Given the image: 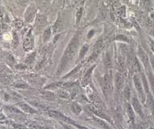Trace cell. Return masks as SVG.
I'll list each match as a JSON object with an SVG mask.
<instances>
[{"mask_svg":"<svg viewBox=\"0 0 154 129\" xmlns=\"http://www.w3.org/2000/svg\"><path fill=\"white\" fill-rule=\"evenodd\" d=\"M78 46H79V36L78 34H75L71 40L68 45L67 48L64 51V54L61 59L60 64H59V70H58V73H60L61 72L63 71L68 66V65L72 61L73 58H75L78 51Z\"/></svg>","mask_w":154,"mask_h":129,"instance_id":"1","label":"cell"},{"mask_svg":"<svg viewBox=\"0 0 154 129\" xmlns=\"http://www.w3.org/2000/svg\"><path fill=\"white\" fill-rule=\"evenodd\" d=\"M100 84L105 96L107 97L112 90V80H111V76L106 74L102 78H101Z\"/></svg>","mask_w":154,"mask_h":129,"instance_id":"2","label":"cell"},{"mask_svg":"<svg viewBox=\"0 0 154 129\" xmlns=\"http://www.w3.org/2000/svg\"><path fill=\"white\" fill-rule=\"evenodd\" d=\"M133 82L135 85V87L136 88V91L138 94V97L140 100L142 102H145L146 100V95L145 92H144V86L142 85L141 82L140 78L137 75H135L133 76Z\"/></svg>","mask_w":154,"mask_h":129,"instance_id":"3","label":"cell"},{"mask_svg":"<svg viewBox=\"0 0 154 129\" xmlns=\"http://www.w3.org/2000/svg\"><path fill=\"white\" fill-rule=\"evenodd\" d=\"M48 115L51 117H54L55 119H59L60 121L66 122L67 124L72 125H75L76 124L72 119L69 118V117L66 116V115L62 114V113H60V112L59 111H56V110H49Z\"/></svg>","mask_w":154,"mask_h":129,"instance_id":"4","label":"cell"},{"mask_svg":"<svg viewBox=\"0 0 154 129\" xmlns=\"http://www.w3.org/2000/svg\"><path fill=\"white\" fill-rule=\"evenodd\" d=\"M36 14V7L34 4H31L30 6H28L24 14L25 21L27 23H32L35 18Z\"/></svg>","mask_w":154,"mask_h":129,"instance_id":"5","label":"cell"},{"mask_svg":"<svg viewBox=\"0 0 154 129\" xmlns=\"http://www.w3.org/2000/svg\"><path fill=\"white\" fill-rule=\"evenodd\" d=\"M138 55L139 58H140L141 61L142 62L143 65H144V68L146 69L147 71L150 70V59L147 56V53L144 51V50L142 48H139L138 51Z\"/></svg>","mask_w":154,"mask_h":129,"instance_id":"6","label":"cell"},{"mask_svg":"<svg viewBox=\"0 0 154 129\" xmlns=\"http://www.w3.org/2000/svg\"><path fill=\"white\" fill-rule=\"evenodd\" d=\"M103 47H104V42H103L102 39H99V40L96 42L95 46H94L93 51L91 56L89 58V61H90H90H92V60L95 59V58L100 54Z\"/></svg>","mask_w":154,"mask_h":129,"instance_id":"7","label":"cell"},{"mask_svg":"<svg viewBox=\"0 0 154 129\" xmlns=\"http://www.w3.org/2000/svg\"><path fill=\"white\" fill-rule=\"evenodd\" d=\"M47 25V18L45 15H38L35 18V27L38 31H42Z\"/></svg>","mask_w":154,"mask_h":129,"instance_id":"8","label":"cell"},{"mask_svg":"<svg viewBox=\"0 0 154 129\" xmlns=\"http://www.w3.org/2000/svg\"><path fill=\"white\" fill-rule=\"evenodd\" d=\"M132 104L133 106V109L135 110V111L138 114L139 116L141 118H144V114L143 109H142L141 104L140 103V100H138V98H137L136 96H134L132 99Z\"/></svg>","mask_w":154,"mask_h":129,"instance_id":"9","label":"cell"},{"mask_svg":"<svg viewBox=\"0 0 154 129\" xmlns=\"http://www.w3.org/2000/svg\"><path fill=\"white\" fill-rule=\"evenodd\" d=\"M26 80L32 86H42V84L45 83V79L35 75H28L24 76Z\"/></svg>","mask_w":154,"mask_h":129,"instance_id":"10","label":"cell"},{"mask_svg":"<svg viewBox=\"0 0 154 129\" xmlns=\"http://www.w3.org/2000/svg\"><path fill=\"white\" fill-rule=\"evenodd\" d=\"M23 48L26 51H31L32 49L34 47V40H33V37L31 35V33H28V35L25 37L23 44Z\"/></svg>","mask_w":154,"mask_h":129,"instance_id":"11","label":"cell"},{"mask_svg":"<svg viewBox=\"0 0 154 129\" xmlns=\"http://www.w3.org/2000/svg\"><path fill=\"white\" fill-rule=\"evenodd\" d=\"M17 106H18V108L21 110V111L26 113H30V114H34L36 113L37 111L33 109L31 106H30L27 103H24V102H20L17 104Z\"/></svg>","mask_w":154,"mask_h":129,"instance_id":"12","label":"cell"},{"mask_svg":"<svg viewBox=\"0 0 154 129\" xmlns=\"http://www.w3.org/2000/svg\"><path fill=\"white\" fill-rule=\"evenodd\" d=\"M115 87L117 91H122L124 88V78L119 73H117L115 75Z\"/></svg>","mask_w":154,"mask_h":129,"instance_id":"13","label":"cell"},{"mask_svg":"<svg viewBox=\"0 0 154 129\" xmlns=\"http://www.w3.org/2000/svg\"><path fill=\"white\" fill-rule=\"evenodd\" d=\"M95 65L92 66L90 67V69L87 70V71L85 73L84 76L83 77V79H82L81 82V85L83 86H88L89 83L90 82V80H91V77H92V74H93V71L94 68H95Z\"/></svg>","mask_w":154,"mask_h":129,"instance_id":"14","label":"cell"},{"mask_svg":"<svg viewBox=\"0 0 154 129\" xmlns=\"http://www.w3.org/2000/svg\"><path fill=\"white\" fill-rule=\"evenodd\" d=\"M90 110H91V111L95 115H96L97 116L99 117V118H100V119H105V120H107L109 122H111V119H110V118L108 116H107V115H106L105 113L104 112L102 111V110H99V109L98 108H95V107H93V106H91L90 107Z\"/></svg>","mask_w":154,"mask_h":129,"instance_id":"15","label":"cell"},{"mask_svg":"<svg viewBox=\"0 0 154 129\" xmlns=\"http://www.w3.org/2000/svg\"><path fill=\"white\" fill-rule=\"evenodd\" d=\"M40 96L42 97L43 99L46 100H55L56 96L55 94L52 91H46V90H43V91H41L39 92Z\"/></svg>","mask_w":154,"mask_h":129,"instance_id":"16","label":"cell"},{"mask_svg":"<svg viewBox=\"0 0 154 129\" xmlns=\"http://www.w3.org/2000/svg\"><path fill=\"white\" fill-rule=\"evenodd\" d=\"M5 111L7 112L8 114L14 115H22L23 113L20 109H18L17 107L11 106H5Z\"/></svg>","mask_w":154,"mask_h":129,"instance_id":"17","label":"cell"},{"mask_svg":"<svg viewBox=\"0 0 154 129\" xmlns=\"http://www.w3.org/2000/svg\"><path fill=\"white\" fill-rule=\"evenodd\" d=\"M11 74H12V71L7 65L0 63V76H7L11 75Z\"/></svg>","mask_w":154,"mask_h":129,"instance_id":"18","label":"cell"},{"mask_svg":"<svg viewBox=\"0 0 154 129\" xmlns=\"http://www.w3.org/2000/svg\"><path fill=\"white\" fill-rule=\"evenodd\" d=\"M132 68L135 73H141V66L137 58H134L132 61Z\"/></svg>","mask_w":154,"mask_h":129,"instance_id":"19","label":"cell"},{"mask_svg":"<svg viewBox=\"0 0 154 129\" xmlns=\"http://www.w3.org/2000/svg\"><path fill=\"white\" fill-rule=\"evenodd\" d=\"M62 29H63V24H62V20L60 18H58L54 24V26H53V31L57 33L62 31Z\"/></svg>","mask_w":154,"mask_h":129,"instance_id":"20","label":"cell"},{"mask_svg":"<svg viewBox=\"0 0 154 129\" xmlns=\"http://www.w3.org/2000/svg\"><path fill=\"white\" fill-rule=\"evenodd\" d=\"M93 120L94 122H95V123H96V124L99 126V127L102 128L110 129L109 125H107V123L105 122V121H103L102 119L99 118V117H93Z\"/></svg>","mask_w":154,"mask_h":129,"instance_id":"21","label":"cell"},{"mask_svg":"<svg viewBox=\"0 0 154 129\" xmlns=\"http://www.w3.org/2000/svg\"><path fill=\"white\" fill-rule=\"evenodd\" d=\"M104 63L106 68L110 69L112 67V61H111V56L109 52H107L104 56Z\"/></svg>","mask_w":154,"mask_h":129,"instance_id":"22","label":"cell"},{"mask_svg":"<svg viewBox=\"0 0 154 129\" xmlns=\"http://www.w3.org/2000/svg\"><path fill=\"white\" fill-rule=\"evenodd\" d=\"M51 35H52V30L51 28L47 27L46 28L44 31L43 33V41L44 42H47L51 38Z\"/></svg>","mask_w":154,"mask_h":129,"instance_id":"23","label":"cell"},{"mask_svg":"<svg viewBox=\"0 0 154 129\" xmlns=\"http://www.w3.org/2000/svg\"><path fill=\"white\" fill-rule=\"evenodd\" d=\"M12 81V76L11 75L7 76H0V83L3 85H9L11 83Z\"/></svg>","mask_w":154,"mask_h":129,"instance_id":"24","label":"cell"},{"mask_svg":"<svg viewBox=\"0 0 154 129\" xmlns=\"http://www.w3.org/2000/svg\"><path fill=\"white\" fill-rule=\"evenodd\" d=\"M35 56H36V53L33 52L30 54V55H28L25 59V63L27 65H32L35 62Z\"/></svg>","mask_w":154,"mask_h":129,"instance_id":"25","label":"cell"},{"mask_svg":"<svg viewBox=\"0 0 154 129\" xmlns=\"http://www.w3.org/2000/svg\"><path fill=\"white\" fill-rule=\"evenodd\" d=\"M143 7L147 11H151L153 9V5L151 0H143Z\"/></svg>","mask_w":154,"mask_h":129,"instance_id":"26","label":"cell"},{"mask_svg":"<svg viewBox=\"0 0 154 129\" xmlns=\"http://www.w3.org/2000/svg\"><path fill=\"white\" fill-rule=\"evenodd\" d=\"M147 72V75H148V79H149L150 86L151 88V91H152L153 94L154 96V75L153 74V73L151 72V70H149Z\"/></svg>","mask_w":154,"mask_h":129,"instance_id":"27","label":"cell"},{"mask_svg":"<svg viewBox=\"0 0 154 129\" xmlns=\"http://www.w3.org/2000/svg\"><path fill=\"white\" fill-rule=\"evenodd\" d=\"M71 110L75 115H79L82 111L81 106H80L78 103H73L71 105Z\"/></svg>","mask_w":154,"mask_h":129,"instance_id":"28","label":"cell"},{"mask_svg":"<svg viewBox=\"0 0 154 129\" xmlns=\"http://www.w3.org/2000/svg\"><path fill=\"white\" fill-rule=\"evenodd\" d=\"M127 113H128L130 121L132 123H134V122H135V113H134L133 109L132 108V106L130 104L127 105Z\"/></svg>","mask_w":154,"mask_h":129,"instance_id":"29","label":"cell"},{"mask_svg":"<svg viewBox=\"0 0 154 129\" xmlns=\"http://www.w3.org/2000/svg\"><path fill=\"white\" fill-rule=\"evenodd\" d=\"M89 49V46L87 44H85L83 45V47L81 48V51H80L79 53V59H81L82 58H83L85 56V54H87V51H88Z\"/></svg>","mask_w":154,"mask_h":129,"instance_id":"30","label":"cell"},{"mask_svg":"<svg viewBox=\"0 0 154 129\" xmlns=\"http://www.w3.org/2000/svg\"><path fill=\"white\" fill-rule=\"evenodd\" d=\"M57 93L58 95L62 98H69L70 97L69 93L66 90H65V89H60V90L57 91Z\"/></svg>","mask_w":154,"mask_h":129,"instance_id":"31","label":"cell"},{"mask_svg":"<svg viewBox=\"0 0 154 129\" xmlns=\"http://www.w3.org/2000/svg\"><path fill=\"white\" fill-rule=\"evenodd\" d=\"M5 59H6V61H7V62L9 63V64L12 65L15 63V59H14V57H13L10 53H5Z\"/></svg>","mask_w":154,"mask_h":129,"instance_id":"32","label":"cell"},{"mask_svg":"<svg viewBox=\"0 0 154 129\" xmlns=\"http://www.w3.org/2000/svg\"><path fill=\"white\" fill-rule=\"evenodd\" d=\"M14 85V87L16 88H27L29 87L27 84L23 82H17L13 84Z\"/></svg>","mask_w":154,"mask_h":129,"instance_id":"33","label":"cell"},{"mask_svg":"<svg viewBox=\"0 0 154 129\" xmlns=\"http://www.w3.org/2000/svg\"><path fill=\"white\" fill-rule=\"evenodd\" d=\"M81 65H78L77 67H75V68L72 70V71L70 72V73H69V74H67L66 76H65L63 77V78H68V77H69L71 75H74V74H75L76 73H78V71L80 70V69H81Z\"/></svg>","mask_w":154,"mask_h":129,"instance_id":"34","label":"cell"},{"mask_svg":"<svg viewBox=\"0 0 154 129\" xmlns=\"http://www.w3.org/2000/svg\"><path fill=\"white\" fill-rule=\"evenodd\" d=\"M82 14H83V9H82V8H80V9L77 11V13H76V22L77 23H78V22L80 21V20H81V18Z\"/></svg>","mask_w":154,"mask_h":129,"instance_id":"35","label":"cell"},{"mask_svg":"<svg viewBox=\"0 0 154 129\" xmlns=\"http://www.w3.org/2000/svg\"><path fill=\"white\" fill-rule=\"evenodd\" d=\"M116 39H117V40H119V41H123V42H129L127 37L126 36H124V35L117 36Z\"/></svg>","mask_w":154,"mask_h":129,"instance_id":"36","label":"cell"},{"mask_svg":"<svg viewBox=\"0 0 154 129\" xmlns=\"http://www.w3.org/2000/svg\"><path fill=\"white\" fill-rule=\"evenodd\" d=\"M13 127L14 128V129H27V128L26 126L20 124H16V123H12Z\"/></svg>","mask_w":154,"mask_h":129,"instance_id":"37","label":"cell"},{"mask_svg":"<svg viewBox=\"0 0 154 129\" xmlns=\"http://www.w3.org/2000/svg\"><path fill=\"white\" fill-rule=\"evenodd\" d=\"M23 25V24L22 21H20V20H17V21H14V26H16V28H18V29L22 28Z\"/></svg>","mask_w":154,"mask_h":129,"instance_id":"38","label":"cell"},{"mask_svg":"<svg viewBox=\"0 0 154 129\" xmlns=\"http://www.w3.org/2000/svg\"><path fill=\"white\" fill-rule=\"evenodd\" d=\"M124 95H125V98H126L127 100H129L130 98V90L128 87L125 88Z\"/></svg>","mask_w":154,"mask_h":129,"instance_id":"39","label":"cell"},{"mask_svg":"<svg viewBox=\"0 0 154 129\" xmlns=\"http://www.w3.org/2000/svg\"><path fill=\"white\" fill-rule=\"evenodd\" d=\"M30 129H44V127L37 124H30Z\"/></svg>","mask_w":154,"mask_h":129,"instance_id":"40","label":"cell"},{"mask_svg":"<svg viewBox=\"0 0 154 129\" xmlns=\"http://www.w3.org/2000/svg\"><path fill=\"white\" fill-rule=\"evenodd\" d=\"M150 62L151 68H152L153 71V73H154V57L153 55L150 56Z\"/></svg>","mask_w":154,"mask_h":129,"instance_id":"41","label":"cell"},{"mask_svg":"<svg viewBox=\"0 0 154 129\" xmlns=\"http://www.w3.org/2000/svg\"><path fill=\"white\" fill-rule=\"evenodd\" d=\"M74 126L77 127L78 129H90V128H88L85 127V126H82V125H78V124H75Z\"/></svg>","mask_w":154,"mask_h":129,"instance_id":"42","label":"cell"},{"mask_svg":"<svg viewBox=\"0 0 154 129\" xmlns=\"http://www.w3.org/2000/svg\"><path fill=\"white\" fill-rule=\"evenodd\" d=\"M16 68L17 69H21V70H24V69H26V66L25 65H23V64H18L16 66Z\"/></svg>","mask_w":154,"mask_h":129,"instance_id":"43","label":"cell"},{"mask_svg":"<svg viewBox=\"0 0 154 129\" xmlns=\"http://www.w3.org/2000/svg\"><path fill=\"white\" fill-rule=\"evenodd\" d=\"M62 126L64 127L65 129H75L72 127V126L67 125V123H66V124H62Z\"/></svg>","mask_w":154,"mask_h":129,"instance_id":"44","label":"cell"},{"mask_svg":"<svg viewBox=\"0 0 154 129\" xmlns=\"http://www.w3.org/2000/svg\"><path fill=\"white\" fill-rule=\"evenodd\" d=\"M137 129H146V127L143 124H139L137 126Z\"/></svg>","mask_w":154,"mask_h":129,"instance_id":"45","label":"cell"},{"mask_svg":"<svg viewBox=\"0 0 154 129\" xmlns=\"http://www.w3.org/2000/svg\"><path fill=\"white\" fill-rule=\"evenodd\" d=\"M150 48L152 49L153 52L154 53V42L152 40H150Z\"/></svg>","mask_w":154,"mask_h":129,"instance_id":"46","label":"cell"},{"mask_svg":"<svg viewBox=\"0 0 154 129\" xmlns=\"http://www.w3.org/2000/svg\"><path fill=\"white\" fill-rule=\"evenodd\" d=\"M93 34H94V31L93 30H91L90 33H89V34H88V38H91V37L93 36Z\"/></svg>","mask_w":154,"mask_h":129,"instance_id":"47","label":"cell"},{"mask_svg":"<svg viewBox=\"0 0 154 129\" xmlns=\"http://www.w3.org/2000/svg\"><path fill=\"white\" fill-rule=\"evenodd\" d=\"M5 119L4 115H2V114H0V119Z\"/></svg>","mask_w":154,"mask_h":129,"instance_id":"48","label":"cell"},{"mask_svg":"<svg viewBox=\"0 0 154 129\" xmlns=\"http://www.w3.org/2000/svg\"><path fill=\"white\" fill-rule=\"evenodd\" d=\"M44 129H51V128H45L44 127Z\"/></svg>","mask_w":154,"mask_h":129,"instance_id":"49","label":"cell"},{"mask_svg":"<svg viewBox=\"0 0 154 129\" xmlns=\"http://www.w3.org/2000/svg\"><path fill=\"white\" fill-rule=\"evenodd\" d=\"M152 113H153V115H154V109H153V110H152Z\"/></svg>","mask_w":154,"mask_h":129,"instance_id":"50","label":"cell"},{"mask_svg":"<svg viewBox=\"0 0 154 129\" xmlns=\"http://www.w3.org/2000/svg\"><path fill=\"white\" fill-rule=\"evenodd\" d=\"M45 1H46V2H50L51 0H45Z\"/></svg>","mask_w":154,"mask_h":129,"instance_id":"51","label":"cell"},{"mask_svg":"<svg viewBox=\"0 0 154 129\" xmlns=\"http://www.w3.org/2000/svg\"><path fill=\"white\" fill-rule=\"evenodd\" d=\"M148 129H154V128H148Z\"/></svg>","mask_w":154,"mask_h":129,"instance_id":"52","label":"cell"},{"mask_svg":"<svg viewBox=\"0 0 154 129\" xmlns=\"http://www.w3.org/2000/svg\"><path fill=\"white\" fill-rule=\"evenodd\" d=\"M0 88H1V85H0Z\"/></svg>","mask_w":154,"mask_h":129,"instance_id":"53","label":"cell"}]
</instances>
